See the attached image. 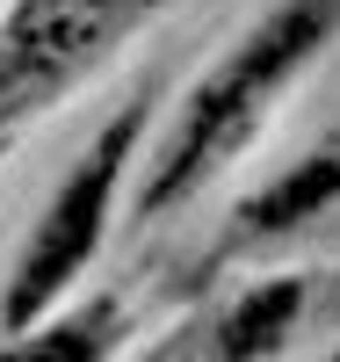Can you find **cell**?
<instances>
[{
    "label": "cell",
    "mask_w": 340,
    "mask_h": 362,
    "mask_svg": "<svg viewBox=\"0 0 340 362\" xmlns=\"http://www.w3.org/2000/svg\"><path fill=\"white\" fill-rule=\"evenodd\" d=\"M152 0H22L0 37V131L58 102Z\"/></svg>",
    "instance_id": "obj_2"
},
{
    "label": "cell",
    "mask_w": 340,
    "mask_h": 362,
    "mask_svg": "<svg viewBox=\"0 0 340 362\" xmlns=\"http://www.w3.org/2000/svg\"><path fill=\"white\" fill-rule=\"evenodd\" d=\"M333 29H340V0H290V8H275L254 37H246L225 66L189 95V109H181V131H174L167 160H160V174H152V189H145V210L181 203L210 167H225L239 145L254 138L261 109L283 95V80H290L304 58L333 37Z\"/></svg>",
    "instance_id": "obj_1"
},
{
    "label": "cell",
    "mask_w": 340,
    "mask_h": 362,
    "mask_svg": "<svg viewBox=\"0 0 340 362\" xmlns=\"http://www.w3.org/2000/svg\"><path fill=\"white\" fill-rule=\"evenodd\" d=\"M138 124H145V102H131V109H123L116 124L95 138V153L73 167V181H66L58 203L44 210L37 239H29V254H22V268H15V290H8V326H29V319H37L51 297L87 268V254L102 247L109 196H116L123 160H131V145H138Z\"/></svg>",
    "instance_id": "obj_3"
},
{
    "label": "cell",
    "mask_w": 340,
    "mask_h": 362,
    "mask_svg": "<svg viewBox=\"0 0 340 362\" xmlns=\"http://www.w3.org/2000/svg\"><path fill=\"white\" fill-rule=\"evenodd\" d=\"M340 196V153H319V160H297L275 189H261L254 203L239 210V232L246 239H275V232H290V225H304L319 203H333Z\"/></svg>",
    "instance_id": "obj_5"
},
{
    "label": "cell",
    "mask_w": 340,
    "mask_h": 362,
    "mask_svg": "<svg viewBox=\"0 0 340 362\" xmlns=\"http://www.w3.org/2000/svg\"><path fill=\"white\" fill-rule=\"evenodd\" d=\"M109 334H116V305L102 297V305H87V312H73V319L44 326L37 341H15L0 362H102V355H109Z\"/></svg>",
    "instance_id": "obj_6"
},
{
    "label": "cell",
    "mask_w": 340,
    "mask_h": 362,
    "mask_svg": "<svg viewBox=\"0 0 340 362\" xmlns=\"http://www.w3.org/2000/svg\"><path fill=\"white\" fill-rule=\"evenodd\" d=\"M297 305H304V283H290V276H275V283H261V290H246L239 305L203 334V348H196L189 362H268L275 348L290 341Z\"/></svg>",
    "instance_id": "obj_4"
}]
</instances>
